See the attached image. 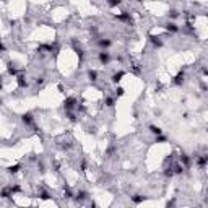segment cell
I'll use <instances>...</instances> for the list:
<instances>
[{
    "label": "cell",
    "instance_id": "obj_31",
    "mask_svg": "<svg viewBox=\"0 0 208 208\" xmlns=\"http://www.w3.org/2000/svg\"><path fill=\"white\" fill-rule=\"evenodd\" d=\"M65 197H67V198H72V197H73V193H72L70 189H65Z\"/></svg>",
    "mask_w": 208,
    "mask_h": 208
},
{
    "label": "cell",
    "instance_id": "obj_32",
    "mask_svg": "<svg viewBox=\"0 0 208 208\" xmlns=\"http://www.w3.org/2000/svg\"><path fill=\"white\" fill-rule=\"evenodd\" d=\"M114 150H116L114 146H109V148H107V151H106V156H111V155L114 153Z\"/></svg>",
    "mask_w": 208,
    "mask_h": 208
},
{
    "label": "cell",
    "instance_id": "obj_10",
    "mask_svg": "<svg viewBox=\"0 0 208 208\" xmlns=\"http://www.w3.org/2000/svg\"><path fill=\"white\" fill-rule=\"evenodd\" d=\"M7 72H8L10 77H16V75H18V68L15 67L13 62H8V64H7Z\"/></svg>",
    "mask_w": 208,
    "mask_h": 208
},
{
    "label": "cell",
    "instance_id": "obj_17",
    "mask_svg": "<svg viewBox=\"0 0 208 208\" xmlns=\"http://www.w3.org/2000/svg\"><path fill=\"white\" fill-rule=\"evenodd\" d=\"M88 78H89V81L94 83L96 80H98V72L96 70H88Z\"/></svg>",
    "mask_w": 208,
    "mask_h": 208
},
{
    "label": "cell",
    "instance_id": "obj_13",
    "mask_svg": "<svg viewBox=\"0 0 208 208\" xmlns=\"http://www.w3.org/2000/svg\"><path fill=\"white\" fill-rule=\"evenodd\" d=\"M98 46L101 47V49H109V47L112 46V41L107 39V37H104V39H99L98 41Z\"/></svg>",
    "mask_w": 208,
    "mask_h": 208
},
{
    "label": "cell",
    "instance_id": "obj_27",
    "mask_svg": "<svg viewBox=\"0 0 208 208\" xmlns=\"http://www.w3.org/2000/svg\"><path fill=\"white\" fill-rule=\"evenodd\" d=\"M124 91H125V89H124L122 86H117V88H116V96H117V98H119V96H122Z\"/></svg>",
    "mask_w": 208,
    "mask_h": 208
},
{
    "label": "cell",
    "instance_id": "obj_19",
    "mask_svg": "<svg viewBox=\"0 0 208 208\" xmlns=\"http://www.w3.org/2000/svg\"><path fill=\"white\" fill-rule=\"evenodd\" d=\"M10 195H13V193L10 192V187H7V189H3L2 192H0V197H2V198H10Z\"/></svg>",
    "mask_w": 208,
    "mask_h": 208
},
{
    "label": "cell",
    "instance_id": "obj_22",
    "mask_svg": "<svg viewBox=\"0 0 208 208\" xmlns=\"http://www.w3.org/2000/svg\"><path fill=\"white\" fill-rule=\"evenodd\" d=\"M168 16H169L171 20H176V18L179 16V12H177V10H174V8H172V10H169V12H168Z\"/></svg>",
    "mask_w": 208,
    "mask_h": 208
},
{
    "label": "cell",
    "instance_id": "obj_15",
    "mask_svg": "<svg viewBox=\"0 0 208 208\" xmlns=\"http://www.w3.org/2000/svg\"><path fill=\"white\" fill-rule=\"evenodd\" d=\"M104 104H106V107L112 109V107L116 106V98H114V96H107V98L104 99Z\"/></svg>",
    "mask_w": 208,
    "mask_h": 208
},
{
    "label": "cell",
    "instance_id": "obj_6",
    "mask_svg": "<svg viewBox=\"0 0 208 208\" xmlns=\"http://www.w3.org/2000/svg\"><path fill=\"white\" fill-rule=\"evenodd\" d=\"M116 20L125 21V23H132V16H130L129 12H122V13H119V15H116Z\"/></svg>",
    "mask_w": 208,
    "mask_h": 208
},
{
    "label": "cell",
    "instance_id": "obj_18",
    "mask_svg": "<svg viewBox=\"0 0 208 208\" xmlns=\"http://www.w3.org/2000/svg\"><path fill=\"white\" fill-rule=\"evenodd\" d=\"M150 132H151V133H153V135H161V133H163V130L159 129L158 125H153V124H151V125H150Z\"/></svg>",
    "mask_w": 208,
    "mask_h": 208
},
{
    "label": "cell",
    "instance_id": "obj_21",
    "mask_svg": "<svg viewBox=\"0 0 208 208\" xmlns=\"http://www.w3.org/2000/svg\"><path fill=\"white\" fill-rule=\"evenodd\" d=\"M20 169H21V166H20V164H15V166H10V168H8V172H10V174H16Z\"/></svg>",
    "mask_w": 208,
    "mask_h": 208
},
{
    "label": "cell",
    "instance_id": "obj_23",
    "mask_svg": "<svg viewBox=\"0 0 208 208\" xmlns=\"http://www.w3.org/2000/svg\"><path fill=\"white\" fill-rule=\"evenodd\" d=\"M164 141H168V138L164 137V135H156V138H155V143H164Z\"/></svg>",
    "mask_w": 208,
    "mask_h": 208
},
{
    "label": "cell",
    "instance_id": "obj_3",
    "mask_svg": "<svg viewBox=\"0 0 208 208\" xmlns=\"http://www.w3.org/2000/svg\"><path fill=\"white\" fill-rule=\"evenodd\" d=\"M195 163L200 169H205L207 164H208V156L207 155H200V156H195Z\"/></svg>",
    "mask_w": 208,
    "mask_h": 208
},
{
    "label": "cell",
    "instance_id": "obj_1",
    "mask_svg": "<svg viewBox=\"0 0 208 208\" xmlns=\"http://www.w3.org/2000/svg\"><path fill=\"white\" fill-rule=\"evenodd\" d=\"M77 104H78V101H77L75 96H68V98L64 101V109L65 111H73L75 107H77Z\"/></svg>",
    "mask_w": 208,
    "mask_h": 208
},
{
    "label": "cell",
    "instance_id": "obj_9",
    "mask_svg": "<svg viewBox=\"0 0 208 208\" xmlns=\"http://www.w3.org/2000/svg\"><path fill=\"white\" fill-rule=\"evenodd\" d=\"M148 37H150V42L153 44L155 47H158V49H159V47H163V41H161V37H159V36H155V34H150Z\"/></svg>",
    "mask_w": 208,
    "mask_h": 208
},
{
    "label": "cell",
    "instance_id": "obj_36",
    "mask_svg": "<svg viewBox=\"0 0 208 208\" xmlns=\"http://www.w3.org/2000/svg\"><path fill=\"white\" fill-rule=\"evenodd\" d=\"M37 166H39L41 172H44V164H42V163H37Z\"/></svg>",
    "mask_w": 208,
    "mask_h": 208
},
{
    "label": "cell",
    "instance_id": "obj_35",
    "mask_svg": "<svg viewBox=\"0 0 208 208\" xmlns=\"http://www.w3.org/2000/svg\"><path fill=\"white\" fill-rule=\"evenodd\" d=\"M62 148H64V150H70V148H72V145H70V143H67V145H62Z\"/></svg>",
    "mask_w": 208,
    "mask_h": 208
},
{
    "label": "cell",
    "instance_id": "obj_24",
    "mask_svg": "<svg viewBox=\"0 0 208 208\" xmlns=\"http://www.w3.org/2000/svg\"><path fill=\"white\" fill-rule=\"evenodd\" d=\"M172 169H174V174H182V172H184V169H185V168H184L182 164H176Z\"/></svg>",
    "mask_w": 208,
    "mask_h": 208
},
{
    "label": "cell",
    "instance_id": "obj_30",
    "mask_svg": "<svg viewBox=\"0 0 208 208\" xmlns=\"http://www.w3.org/2000/svg\"><path fill=\"white\" fill-rule=\"evenodd\" d=\"M86 166H88V164H86V159H83V161H81V166H80V171L85 172V171H86Z\"/></svg>",
    "mask_w": 208,
    "mask_h": 208
},
{
    "label": "cell",
    "instance_id": "obj_11",
    "mask_svg": "<svg viewBox=\"0 0 208 208\" xmlns=\"http://www.w3.org/2000/svg\"><path fill=\"white\" fill-rule=\"evenodd\" d=\"M122 77H125V72H116V73H112V77H111V81L114 83V85H117V83L122 80Z\"/></svg>",
    "mask_w": 208,
    "mask_h": 208
},
{
    "label": "cell",
    "instance_id": "obj_7",
    "mask_svg": "<svg viewBox=\"0 0 208 208\" xmlns=\"http://www.w3.org/2000/svg\"><path fill=\"white\" fill-rule=\"evenodd\" d=\"M15 78H16V83H18V88H28V80H26L25 75L18 73Z\"/></svg>",
    "mask_w": 208,
    "mask_h": 208
},
{
    "label": "cell",
    "instance_id": "obj_2",
    "mask_svg": "<svg viewBox=\"0 0 208 208\" xmlns=\"http://www.w3.org/2000/svg\"><path fill=\"white\" fill-rule=\"evenodd\" d=\"M98 60L101 62L103 65H107V64H109V60H111V54H109L106 49H103V51L98 54Z\"/></svg>",
    "mask_w": 208,
    "mask_h": 208
},
{
    "label": "cell",
    "instance_id": "obj_16",
    "mask_svg": "<svg viewBox=\"0 0 208 208\" xmlns=\"http://www.w3.org/2000/svg\"><path fill=\"white\" fill-rule=\"evenodd\" d=\"M86 197H88V192H86V190H78V193H77L75 198H77V202H83Z\"/></svg>",
    "mask_w": 208,
    "mask_h": 208
},
{
    "label": "cell",
    "instance_id": "obj_8",
    "mask_svg": "<svg viewBox=\"0 0 208 208\" xmlns=\"http://www.w3.org/2000/svg\"><path fill=\"white\" fill-rule=\"evenodd\" d=\"M163 28H164L166 31H169V33H179V29H181V28L176 25V23H172V21H168Z\"/></svg>",
    "mask_w": 208,
    "mask_h": 208
},
{
    "label": "cell",
    "instance_id": "obj_20",
    "mask_svg": "<svg viewBox=\"0 0 208 208\" xmlns=\"http://www.w3.org/2000/svg\"><path fill=\"white\" fill-rule=\"evenodd\" d=\"M120 3H122V0H107V5H109L111 8H116V7H119Z\"/></svg>",
    "mask_w": 208,
    "mask_h": 208
},
{
    "label": "cell",
    "instance_id": "obj_25",
    "mask_svg": "<svg viewBox=\"0 0 208 208\" xmlns=\"http://www.w3.org/2000/svg\"><path fill=\"white\" fill-rule=\"evenodd\" d=\"M67 119L70 120V122H77V116H75L72 111H67Z\"/></svg>",
    "mask_w": 208,
    "mask_h": 208
},
{
    "label": "cell",
    "instance_id": "obj_12",
    "mask_svg": "<svg viewBox=\"0 0 208 208\" xmlns=\"http://www.w3.org/2000/svg\"><path fill=\"white\" fill-rule=\"evenodd\" d=\"M181 164H182L185 169L190 168V156L187 155V153H184V151L181 153Z\"/></svg>",
    "mask_w": 208,
    "mask_h": 208
},
{
    "label": "cell",
    "instance_id": "obj_29",
    "mask_svg": "<svg viewBox=\"0 0 208 208\" xmlns=\"http://www.w3.org/2000/svg\"><path fill=\"white\" fill-rule=\"evenodd\" d=\"M10 192H12V193H18V192H21V189H20V185H12V187H10Z\"/></svg>",
    "mask_w": 208,
    "mask_h": 208
},
{
    "label": "cell",
    "instance_id": "obj_14",
    "mask_svg": "<svg viewBox=\"0 0 208 208\" xmlns=\"http://www.w3.org/2000/svg\"><path fill=\"white\" fill-rule=\"evenodd\" d=\"M130 200L135 203V205H140V203H143L145 200H146V197H145V195H138V193H137V195H130Z\"/></svg>",
    "mask_w": 208,
    "mask_h": 208
},
{
    "label": "cell",
    "instance_id": "obj_33",
    "mask_svg": "<svg viewBox=\"0 0 208 208\" xmlns=\"http://www.w3.org/2000/svg\"><path fill=\"white\" fill-rule=\"evenodd\" d=\"M0 52H7V47H5V44L0 41Z\"/></svg>",
    "mask_w": 208,
    "mask_h": 208
},
{
    "label": "cell",
    "instance_id": "obj_4",
    "mask_svg": "<svg viewBox=\"0 0 208 208\" xmlns=\"http://www.w3.org/2000/svg\"><path fill=\"white\" fill-rule=\"evenodd\" d=\"M184 81H185V72L181 70V72H179V73L174 77L172 83H174V85H177V86H182V85H184Z\"/></svg>",
    "mask_w": 208,
    "mask_h": 208
},
{
    "label": "cell",
    "instance_id": "obj_26",
    "mask_svg": "<svg viewBox=\"0 0 208 208\" xmlns=\"http://www.w3.org/2000/svg\"><path fill=\"white\" fill-rule=\"evenodd\" d=\"M37 197H39L41 200H51V195H49V193H47V192H41V193H39V195H37Z\"/></svg>",
    "mask_w": 208,
    "mask_h": 208
},
{
    "label": "cell",
    "instance_id": "obj_5",
    "mask_svg": "<svg viewBox=\"0 0 208 208\" xmlns=\"http://www.w3.org/2000/svg\"><path fill=\"white\" fill-rule=\"evenodd\" d=\"M21 120H23V124H25V125H34V117H33V114L31 112H25L21 116Z\"/></svg>",
    "mask_w": 208,
    "mask_h": 208
},
{
    "label": "cell",
    "instance_id": "obj_37",
    "mask_svg": "<svg viewBox=\"0 0 208 208\" xmlns=\"http://www.w3.org/2000/svg\"><path fill=\"white\" fill-rule=\"evenodd\" d=\"M3 88V81H2V78H0V89Z\"/></svg>",
    "mask_w": 208,
    "mask_h": 208
},
{
    "label": "cell",
    "instance_id": "obj_28",
    "mask_svg": "<svg viewBox=\"0 0 208 208\" xmlns=\"http://www.w3.org/2000/svg\"><path fill=\"white\" fill-rule=\"evenodd\" d=\"M164 176L166 177H172V176H174V171H172V168H168L164 171Z\"/></svg>",
    "mask_w": 208,
    "mask_h": 208
},
{
    "label": "cell",
    "instance_id": "obj_34",
    "mask_svg": "<svg viewBox=\"0 0 208 208\" xmlns=\"http://www.w3.org/2000/svg\"><path fill=\"white\" fill-rule=\"evenodd\" d=\"M44 83V78H36V85L39 86V85H42Z\"/></svg>",
    "mask_w": 208,
    "mask_h": 208
}]
</instances>
